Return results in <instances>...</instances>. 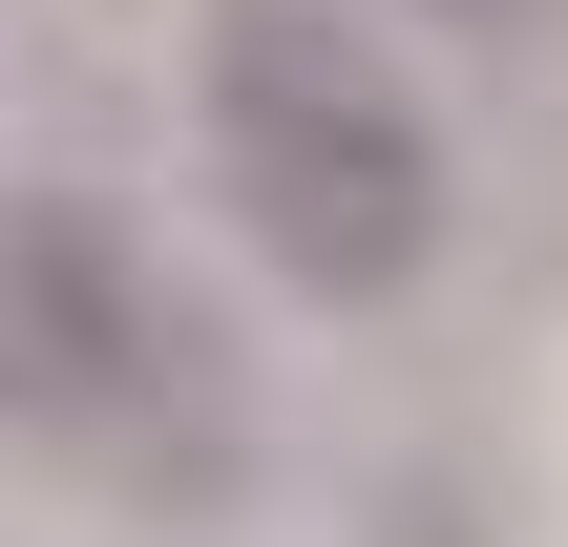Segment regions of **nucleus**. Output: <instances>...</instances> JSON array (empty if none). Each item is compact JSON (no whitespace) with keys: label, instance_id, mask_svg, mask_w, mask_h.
I'll return each mask as SVG.
<instances>
[{"label":"nucleus","instance_id":"1","mask_svg":"<svg viewBox=\"0 0 568 547\" xmlns=\"http://www.w3.org/2000/svg\"><path fill=\"white\" fill-rule=\"evenodd\" d=\"M190 105H211L232 232H253L295 295L379 316V295L443 274V126H422V84H400L358 21H316V0H211Z\"/></svg>","mask_w":568,"mask_h":547},{"label":"nucleus","instance_id":"2","mask_svg":"<svg viewBox=\"0 0 568 547\" xmlns=\"http://www.w3.org/2000/svg\"><path fill=\"white\" fill-rule=\"evenodd\" d=\"M0 401H21L42 443H148V422H169V295H148L126 232L63 211V190L0 211Z\"/></svg>","mask_w":568,"mask_h":547}]
</instances>
